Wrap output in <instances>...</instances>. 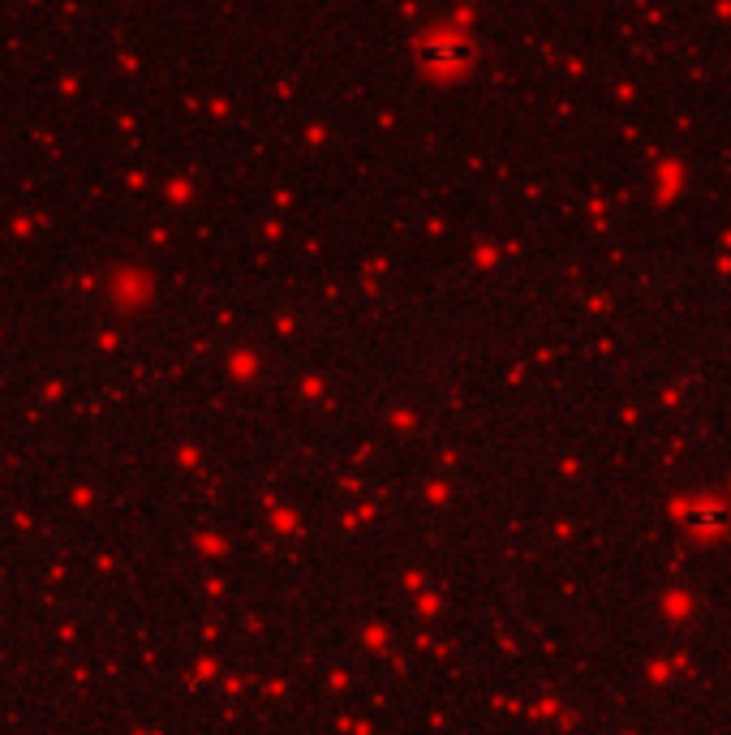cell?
I'll list each match as a JSON object with an SVG mask.
<instances>
[{
  "label": "cell",
  "instance_id": "6da1fadb",
  "mask_svg": "<svg viewBox=\"0 0 731 735\" xmlns=\"http://www.w3.org/2000/svg\"><path fill=\"white\" fill-rule=\"evenodd\" d=\"M422 61L430 69H461L469 61V48L461 39H439V43H426L422 48Z\"/></svg>",
  "mask_w": 731,
  "mask_h": 735
}]
</instances>
